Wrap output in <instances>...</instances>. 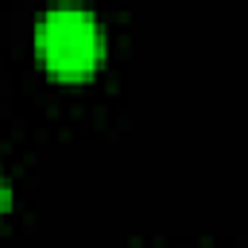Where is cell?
Listing matches in <instances>:
<instances>
[{
  "instance_id": "obj_1",
  "label": "cell",
  "mask_w": 248,
  "mask_h": 248,
  "mask_svg": "<svg viewBox=\"0 0 248 248\" xmlns=\"http://www.w3.org/2000/svg\"><path fill=\"white\" fill-rule=\"evenodd\" d=\"M35 50L54 78L78 81L101 66L105 31L93 12L78 8V4H58V8L43 12L35 23Z\"/></svg>"
},
{
  "instance_id": "obj_2",
  "label": "cell",
  "mask_w": 248,
  "mask_h": 248,
  "mask_svg": "<svg viewBox=\"0 0 248 248\" xmlns=\"http://www.w3.org/2000/svg\"><path fill=\"white\" fill-rule=\"evenodd\" d=\"M8 205H12V186H8V174L0 170V217L8 213Z\"/></svg>"
}]
</instances>
